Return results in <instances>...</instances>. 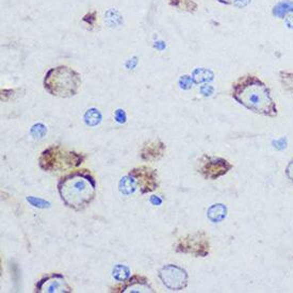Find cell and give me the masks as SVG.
<instances>
[{
  "label": "cell",
  "mask_w": 293,
  "mask_h": 293,
  "mask_svg": "<svg viewBox=\"0 0 293 293\" xmlns=\"http://www.w3.org/2000/svg\"><path fill=\"white\" fill-rule=\"evenodd\" d=\"M285 175L288 180L293 184V159H291L285 168Z\"/></svg>",
  "instance_id": "cell-26"
},
{
  "label": "cell",
  "mask_w": 293,
  "mask_h": 293,
  "mask_svg": "<svg viewBox=\"0 0 293 293\" xmlns=\"http://www.w3.org/2000/svg\"><path fill=\"white\" fill-rule=\"evenodd\" d=\"M252 0H233V5L236 6V8H239V9H242V8H245L246 5H248L251 3Z\"/></svg>",
  "instance_id": "cell-27"
},
{
  "label": "cell",
  "mask_w": 293,
  "mask_h": 293,
  "mask_svg": "<svg viewBox=\"0 0 293 293\" xmlns=\"http://www.w3.org/2000/svg\"><path fill=\"white\" fill-rule=\"evenodd\" d=\"M217 1H219L220 3H222V4H226V5H229V4L233 3V0H217Z\"/></svg>",
  "instance_id": "cell-32"
},
{
  "label": "cell",
  "mask_w": 293,
  "mask_h": 293,
  "mask_svg": "<svg viewBox=\"0 0 293 293\" xmlns=\"http://www.w3.org/2000/svg\"><path fill=\"white\" fill-rule=\"evenodd\" d=\"M149 201H150V203H151L152 205H155V206H160V205L162 204V200H161L159 196H156V195L150 196Z\"/></svg>",
  "instance_id": "cell-30"
},
{
  "label": "cell",
  "mask_w": 293,
  "mask_h": 293,
  "mask_svg": "<svg viewBox=\"0 0 293 293\" xmlns=\"http://www.w3.org/2000/svg\"><path fill=\"white\" fill-rule=\"evenodd\" d=\"M285 21H286V25H287L288 28L293 29V13L288 14V15L285 17Z\"/></svg>",
  "instance_id": "cell-29"
},
{
  "label": "cell",
  "mask_w": 293,
  "mask_h": 293,
  "mask_svg": "<svg viewBox=\"0 0 293 293\" xmlns=\"http://www.w3.org/2000/svg\"><path fill=\"white\" fill-rule=\"evenodd\" d=\"M58 192L65 206L81 211L96 196V180L89 170H77L59 180Z\"/></svg>",
  "instance_id": "cell-2"
},
{
  "label": "cell",
  "mask_w": 293,
  "mask_h": 293,
  "mask_svg": "<svg viewBox=\"0 0 293 293\" xmlns=\"http://www.w3.org/2000/svg\"><path fill=\"white\" fill-rule=\"evenodd\" d=\"M115 121L120 124H125L127 121V114L123 109H117L114 113Z\"/></svg>",
  "instance_id": "cell-25"
},
{
  "label": "cell",
  "mask_w": 293,
  "mask_h": 293,
  "mask_svg": "<svg viewBox=\"0 0 293 293\" xmlns=\"http://www.w3.org/2000/svg\"><path fill=\"white\" fill-rule=\"evenodd\" d=\"M278 76H280V81L283 89L293 97V72L281 71Z\"/></svg>",
  "instance_id": "cell-15"
},
{
  "label": "cell",
  "mask_w": 293,
  "mask_h": 293,
  "mask_svg": "<svg viewBox=\"0 0 293 293\" xmlns=\"http://www.w3.org/2000/svg\"><path fill=\"white\" fill-rule=\"evenodd\" d=\"M175 251L180 254L192 255L194 257H207L210 254V242L207 233L199 230L179 238L175 245Z\"/></svg>",
  "instance_id": "cell-5"
},
{
  "label": "cell",
  "mask_w": 293,
  "mask_h": 293,
  "mask_svg": "<svg viewBox=\"0 0 293 293\" xmlns=\"http://www.w3.org/2000/svg\"><path fill=\"white\" fill-rule=\"evenodd\" d=\"M101 122V113L96 108H91L84 113V123L87 126H96Z\"/></svg>",
  "instance_id": "cell-18"
},
{
  "label": "cell",
  "mask_w": 293,
  "mask_h": 293,
  "mask_svg": "<svg viewBox=\"0 0 293 293\" xmlns=\"http://www.w3.org/2000/svg\"><path fill=\"white\" fill-rule=\"evenodd\" d=\"M165 149L166 146L161 140H150L143 144L140 155L144 161H156L163 157Z\"/></svg>",
  "instance_id": "cell-11"
},
{
  "label": "cell",
  "mask_w": 293,
  "mask_h": 293,
  "mask_svg": "<svg viewBox=\"0 0 293 293\" xmlns=\"http://www.w3.org/2000/svg\"><path fill=\"white\" fill-rule=\"evenodd\" d=\"M192 79L193 82L196 84H199L201 82L211 81V80L214 79V73L206 69H196L193 72Z\"/></svg>",
  "instance_id": "cell-17"
},
{
  "label": "cell",
  "mask_w": 293,
  "mask_h": 293,
  "mask_svg": "<svg viewBox=\"0 0 293 293\" xmlns=\"http://www.w3.org/2000/svg\"><path fill=\"white\" fill-rule=\"evenodd\" d=\"M27 201L30 203L33 207H36V208H49L50 207V204L48 202L41 200V199H36V197H33V196H28Z\"/></svg>",
  "instance_id": "cell-22"
},
{
  "label": "cell",
  "mask_w": 293,
  "mask_h": 293,
  "mask_svg": "<svg viewBox=\"0 0 293 293\" xmlns=\"http://www.w3.org/2000/svg\"><path fill=\"white\" fill-rule=\"evenodd\" d=\"M30 133L35 139H38V138L41 139V138H43L44 136L46 135L47 129H46L45 126L43 125V124H35V125L32 126Z\"/></svg>",
  "instance_id": "cell-21"
},
{
  "label": "cell",
  "mask_w": 293,
  "mask_h": 293,
  "mask_svg": "<svg viewBox=\"0 0 293 293\" xmlns=\"http://www.w3.org/2000/svg\"><path fill=\"white\" fill-rule=\"evenodd\" d=\"M35 292L38 293H71L73 289L65 277L60 273H51L36 283Z\"/></svg>",
  "instance_id": "cell-9"
},
{
  "label": "cell",
  "mask_w": 293,
  "mask_h": 293,
  "mask_svg": "<svg viewBox=\"0 0 293 293\" xmlns=\"http://www.w3.org/2000/svg\"><path fill=\"white\" fill-rule=\"evenodd\" d=\"M23 91L20 89H13V90H1V101H9L19 97V93Z\"/></svg>",
  "instance_id": "cell-20"
},
{
  "label": "cell",
  "mask_w": 293,
  "mask_h": 293,
  "mask_svg": "<svg viewBox=\"0 0 293 293\" xmlns=\"http://www.w3.org/2000/svg\"><path fill=\"white\" fill-rule=\"evenodd\" d=\"M111 292L115 293H153V289L149 285V281L147 277L143 275H134L129 277L124 284L117 285L115 287L111 288Z\"/></svg>",
  "instance_id": "cell-10"
},
{
  "label": "cell",
  "mask_w": 293,
  "mask_h": 293,
  "mask_svg": "<svg viewBox=\"0 0 293 293\" xmlns=\"http://www.w3.org/2000/svg\"><path fill=\"white\" fill-rule=\"evenodd\" d=\"M153 47L158 50H163L165 48V44L164 42H156L155 44H153Z\"/></svg>",
  "instance_id": "cell-31"
},
{
  "label": "cell",
  "mask_w": 293,
  "mask_h": 293,
  "mask_svg": "<svg viewBox=\"0 0 293 293\" xmlns=\"http://www.w3.org/2000/svg\"><path fill=\"white\" fill-rule=\"evenodd\" d=\"M159 277L165 287L172 291H181L188 286L189 275L187 271L176 265H166L161 268Z\"/></svg>",
  "instance_id": "cell-7"
},
{
  "label": "cell",
  "mask_w": 293,
  "mask_h": 293,
  "mask_svg": "<svg viewBox=\"0 0 293 293\" xmlns=\"http://www.w3.org/2000/svg\"><path fill=\"white\" fill-rule=\"evenodd\" d=\"M43 84L44 89L53 96L70 98L78 94L81 85V76L67 65H59L46 73Z\"/></svg>",
  "instance_id": "cell-3"
},
{
  "label": "cell",
  "mask_w": 293,
  "mask_h": 293,
  "mask_svg": "<svg viewBox=\"0 0 293 293\" xmlns=\"http://www.w3.org/2000/svg\"><path fill=\"white\" fill-rule=\"evenodd\" d=\"M197 172H199L205 179L217 180L222 176H225L232 170L233 165L221 157H214L204 153L197 162Z\"/></svg>",
  "instance_id": "cell-6"
},
{
  "label": "cell",
  "mask_w": 293,
  "mask_h": 293,
  "mask_svg": "<svg viewBox=\"0 0 293 293\" xmlns=\"http://www.w3.org/2000/svg\"><path fill=\"white\" fill-rule=\"evenodd\" d=\"M168 3L173 8L189 13H195L199 9V5L194 0H168Z\"/></svg>",
  "instance_id": "cell-14"
},
{
  "label": "cell",
  "mask_w": 293,
  "mask_h": 293,
  "mask_svg": "<svg viewBox=\"0 0 293 293\" xmlns=\"http://www.w3.org/2000/svg\"><path fill=\"white\" fill-rule=\"evenodd\" d=\"M293 13V1L291 0H283L273 6L272 14L274 16L284 19L288 14Z\"/></svg>",
  "instance_id": "cell-13"
},
{
  "label": "cell",
  "mask_w": 293,
  "mask_h": 293,
  "mask_svg": "<svg viewBox=\"0 0 293 293\" xmlns=\"http://www.w3.org/2000/svg\"><path fill=\"white\" fill-rule=\"evenodd\" d=\"M119 188H120V191L125 194V195H130L136 192L137 190V184L136 181L133 177H130L129 175L125 176V177H123L120 181V185H119Z\"/></svg>",
  "instance_id": "cell-16"
},
{
  "label": "cell",
  "mask_w": 293,
  "mask_h": 293,
  "mask_svg": "<svg viewBox=\"0 0 293 293\" xmlns=\"http://www.w3.org/2000/svg\"><path fill=\"white\" fill-rule=\"evenodd\" d=\"M192 84H193V79L190 77V76H181L180 79H179V85L181 89L184 90H189L191 89L192 87Z\"/></svg>",
  "instance_id": "cell-24"
},
{
  "label": "cell",
  "mask_w": 293,
  "mask_h": 293,
  "mask_svg": "<svg viewBox=\"0 0 293 293\" xmlns=\"http://www.w3.org/2000/svg\"><path fill=\"white\" fill-rule=\"evenodd\" d=\"M201 92L204 96H210V95L214 93V87H212L211 85H207V84L203 85L201 87Z\"/></svg>",
  "instance_id": "cell-28"
},
{
  "label": "cell",
  "mask_w": 293,
  "mask_h": 293,
  "mask_svg": "<svg viewBox=\"0 0 293 293\" xmlns=\"http://www.w3.org/2000/svg\"><path fill=\"white\" fill-rule=\"evenodd\" d=\"M84 159L83 153L68 150L60 145H51L42 151L39 164L45 172H62L80 166Z\"/></svg>",
  "instance_id": "cell-4"
},
{
  "label": "cell",
  "mask_w": 293,
  "mask_h": 293,
  "mask_svg": "<svg viewBox=\"0 0 293 293\" xmlns=\"http://www.w3.org/2000/svg\"><path fill=\"white\" fill-rule=\"evenodd\" d=\"M128 175L135 179L137 187L140 188L141 194L151 193L159 187L157 171L150 166L142 165L135 167Z\"/></svg>",
  "instance_id": "cell-8"
},
{
  "label": "cell",
  "mask_w": 293,
  "mask_h": 293,
  "mask_svg": "<svg viewBox=\"0 0 293 293\" xmlns=\"http://www.w3.org/2000/svg\"><path fill=\"white\" fill-rule=\"evenodd\" d=\"M129 276H130V271L126 266L117 265L114 267L113 277H114V280H116L117 282H121V283L126 282L129 278Z\"/></svg>",
  "instance_id": "cell-19"
},
{
  "label": "cell",
  "mask_w": 293,
  "mask_h": 293,
  "mask_svg": "<svg viewBox=\"0 0 293 293\" xmlns=\"http://www.w3.org/2000/svg\"><path fill=\"white\" fill-rule=\"evenodd\" d=\"M96 20H97V12L96 11H92V12L86 13L85 15L82 17L83 23L89 25L91 28H93L95 26Z\"/></svg>",
  "instance_id": "cell-23"
},
{
  "label": "cell",
  "mask_w": 293,
  "mask_h": 293,
  "mask_svg": "<svg viewBox=\"0 0 293 293\" xmlns=\"http://www.w3.org/2000/svg\"><path fill=\"white\" fill-rule=\"evenodd\" d=\"M231 97L250 111L267 117H276L278 109L270 87L252 74L239 77L231 85Z\"/></svg>",
  "instance_id": "cell-1"
},
{
  "label": "cell",
  "mask_w": 293,
  "mask_h": 293,
  "mask_svg": "<svg viewBox=\"0 0 293 293\" xmlns=\"http://www.w3.org/2000/svg\"><path fill=\"white\" fill-rule=\"evenodd\" d=\"M227 216V208L223 204H215L208 209L207 217L211 222L214 223H220Z\"/></svg>",
  "instance_id": "cell-12"
}]
</instances>
